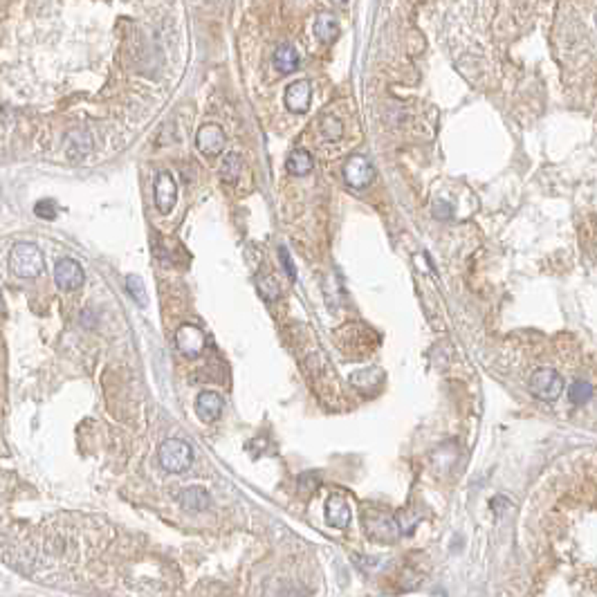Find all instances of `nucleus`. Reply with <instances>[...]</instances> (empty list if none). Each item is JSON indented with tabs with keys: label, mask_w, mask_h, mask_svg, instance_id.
<instances>
[{
	"label": "nucleus",
	"mask_w": 597,
	"mask_h": 597,
	"mask_svg": "<svg viewBox=\"0 0 597 597\" xmlns=\"http://www.w3.org/2000/svg\"><path fill=\"white\" fill-rule=\"evenodd\" d=\"M298 52L294 45L290 43H281L278 48L274 50V57H272V63L274 68L281 72V75H290V72H294L298 68Z\"/></svg>",
	"instance_id": "nucleus-15"
},
{
	"label": "nucleus",
	"mask_w": 597,
	"mask_h": 597,
	"mask_svg": "<svg viewBox=\"0 0 597 597\" xmlns=\"http://www.w3.org/2000/svg\"><path fill=\"white\" fill-rule=\"evenodd\" d=\"M243 173V158L238 155V153H229V155H225L222 160V167H220V178L222 182L227 184H236L238 178Z\"/></svg>",
	"instance_id": "nucleus-18"
},
{
	"label": "nucleus",
	"mask_w": 597,
	"mask_h": 597,
	"mask_svg": "<svg viewBox=\"0 0 597 597\" xmlns=\"http://www.w3.org/2000/svg\"><path fill=\"white\" fill-rule=\"evenodd\" d=\"M9 267L16 276L34 278L43 272V254L34 243H16L9 254Z\"/></svg>",
	"instance_id": "nucleus-2"
},
{
	"label": "nucleus",
	"mask_w": 597,
	"mask_h": 597,
	"mask_svg": "<svg viewBox=\"0 0 597 597\" xmlns=\"http://www.w3.org/2000/svg\"><path fill=\"white\" fill-rule=\"evenodd\" d=\"M595 395V386L591 382H584V379H577L571 386H568V397L575 402V404H586L591 402Z\"/></svg>",
	"instance_id": "nucleus-19"
},
{
	"label": "nucleus",
	"mask_w": 597,
	"mask_h": 597,
	"mask_svg": "<svg viewBox=\"0 0 597 597\" xmlns=\"http://www.w3.org/2000/svg\"><path fill=\"white\" fill-rule=\"evenodd\" d=\"M310 97H312V88H310V81L301 79V81H294V84L287 86L285 90V106L290 113H305L310 108Z\"/></svg>",
	"instance_id": "nucleus-10"
},
{
	"label": "nucleus",
	"mask_w": 597,
	"mask_h": 597,
	"mask_svg": "<svg viewBox=\"0 0 597 597\" xmlns=\"http://www.w3.org/2000/svg\"><path fill=\"white\" fill-rule=\"evenodd\" d=\"M451 205L447 202V200H438V202H433V216H436V218H442V220H447V218H451Z\"/></svg>",
	"instance_id": "nucleus-25"
},
{
	"label": "nucleus",
	"mask_w": 597,
	"mask_h": 597,
	"mask_svg": "<svg viewBox=\"0 0 597 597\" xmlns=\"http://www.w3.org/2000/svg\"><path fill=\"white\" fill-rule=\"evenodd\" d=\"M364 526H366V535L375 541H393L400 535L395 519L379 510L364 512Z\"/></svg>",
	"instance_id": "nucleus-4"
},
{
	"label": "nucleus",
	"mask_w": 597,
	"mask_h": 597,
	"mask_svg": "<svg viewBox=\"0 0 597 597\" xmlns=\"http://www.w3.org/2000/svg\"><path fill=\"white\" fill-rule=\"evenodd\" d=\"M196 413L205 422H214L222 413V397L214 391H202L196 400Z\"/></svg>",
	"instance_id": "nucleus-11"
},
{
	"label": "nucleus",
	"mask_w": 597,
	"mask_h": 597,
	"mask_svg": "<svg viewBox=\"0 0 597 597\" xmlns=\"http://www.w3.org/2000/svg\"><path fill=\"white\" fill-rule=\"evenodd\" d=\"M36 214L41 216V218H54V214H57V207H54L52 200H43L36 205Z\"/></svg>",
	"instance_id": "nucleus-26"
},
{
	"label": "nucleus",
	"mask_w": 597,
	"mask_h": 597,
	"mask_svg": "<svg viewBox=\"0 0 597 597\" xmlns=\"http://www.w3.org/2000/svg\"><path fill=\"white\" fill-rule=\"evenodd\" d=\"M196 144L202 155L216 158V155H220L225 149V133L218 124H205L200 126V131L196 135Z\"/></svg>",
	"instance_id": "nucleus-8"
},
{
	"label": "nucleus",
	"mask_w": 597,
	"mask_h": 597,
	"mask_svg": "<svg viewBox=\"0 0 597 597\" xmlns=\"http://www.w3.org/2000/svg\"><path fill=\"white\" fill-rule=\"evenodd\" d=\"M278 258H281V265H283V269H285L287 278H290V281H294V278H296V267H294V263H292L290 252H287L285 247H278Z\"/></svg>",
	"instance_id": "nucleus-24"
},
{
	"label": "nucleus",
	"mask_w": 597,
	"mask_h": 597,
	"mask_svg": "<svg viewBox=\"0 0 597 597\" xmlns=\"http://www.w3.org/2000/svg\"><path fill=\"white\" fill-rule=\"evenodd\" d=\"M325 521L339 530H343L350 523V505L343 496H330L328 499V503H325Z\"/></svg>",
	"instance_id": "nucleus-12"
},
{
	"label": "nucleus",
	"mask_w": 597,
	"mask_h": 597,
	"mask_svg": "<svg viewBox=\"0 0 597 597\" xmlns=\"http://www.w3.org/2000/svg\"><path fill=\"white\" fill-rule=\"evenodd\" d=\"M256 287H258V292H260V296L265 298V301H276V298L281 296V287H278L276 278L269 276V274L258 276L256 278Z\"/></svg>",
	"instance_id": "nucleus-20"
},
{
	"label": "nucleus",
	"mask_w": 597,
	"mask_h": 597,
	"mask_svg": "<svg viewBox=\"0 0 597 597\" xmlns=\"http://www.w3.org/2000/svg\"><path fill=\"white\" fill-rule=\"evenodd\" d=\"M285 169H287V173L296 176V178H303L307 173H312L314 160L310 155V151H307V149H294L290 153V158H287V162H285Z\"/></svg>",
	"instance_id": "nucleus-16"
},
{
	"label": "nucleus",
	"mask_w": 597,
	"mask_h": 597,
	"mask_svg": "<svg viewBox=\"0 0 597 597\" xmlns=\"http://www.w3.org/2000/svg\"><path fill=\"white\" fill-rule=\"evenodd\" d=\"M126 287H129V292H131V296L135 298V303L138 305H146L149 303V296H146V287H144V281L140 276H135V274H131L129 278H126Z\"/></svg>",
	"instance_id": "nucleus-22"
},
{
	"label": "nucleus",
	"mask_w": 597,
	"mask_h": 597,
	"mask_svg": "<svg viewBox=\"0 0 597 597\" xmlns=\"http://www.w3.org/2000/svg\"><path fill=\"white\" fill-rule=\"evenodd\" d=\"M176 200H178L176 180L164 171V173L155 178V207L160 209V214H171V209L176 207Z\"/></svg>",
	"instance_id": "nucleus-9"
},
{
	"label": "nucleus",
	"mask_w": 597,
	"mask_h": 597,
	"mask_svg": "<svg viewBox=\"0 0 597 597\" xmlns=\"http://www.w3.org/2000/svg\"><path fill=\"white\" fill-rule=\"evenodd\" d=\"M90 151H93V135H90L86 129H77L68 138V144H66L68 158L70 160H84Z\"/></svg>",
	"instance_id": "nucleus-14"
},
{
	"label": "nucleus",
	"mask_w": 597,
	"mask_h": 597,
	"mask_svg": "<svg viewBox=\"0 0 597 597\" xmlns=\"http://www.w3.org/2000/svg\"><path fill=\"white\" fill-rule=\"evenodd\" d=\"M319 131H321L325 142H337V140H341V135H343V126H341V122L337 120V117H323L321 124H319Z\"/></svg>",
	"instance_id": "nucleus-21"
},
{
	"label": "nucleus",
	"mask_w": 597,
	"mask_h": 597,
	"mask_svg": "<svg viewBox=\"0 0 597 597\" xmlns=\"http://www.w3.org/2000/svg\"><path fill=\"white\" fill-rule=\"evenodd\" d=\"M84 267H81L75 258H61L57 267H54V283H57L61 290H77V287L84 285Z\"/></svg>",
	"instance_id": "nucleus-7"
},
{
	"label": "nucleus",
	"mask_w": 597,
	"mask_h": 597,
	"mask_svg": "<svg viewBox=\"0 0 597 597\" xmlns=\"http://www.w3.org/2000/svg\"><path fill=\"white\" fill-rule=\"evenodd\" d=\"M178 503L182 505L184 510H191V512H202L211 505V496L205 487H184L182 492L178 494Z\"/></svg>",
	"instance_id": "nucleus-13"
},
{
	"label": "nucleus",
	"mask_w": 597,
	"mask_h": 597,
	"mask_svg": "<svg viewBox=\"0 0 597 597\" xmlns=\"http://www.w3.org/2000/svg\"><path fill=\"white\" fill-rule=\"evenodd\" d=\"M160 465L171 474H182L187 472L193 463V449L189 442L180 440V438H169L160 445L158 451Z\"/></svg>",
	"instance_id": "nucleus-1"
},
{
	"label": "nucleus",
	"mask_w": 597,
	"mask_h": 597,
	"mask_svg": "<svg viewBox=\"0 0 597 597\" xmlns=\"http://www.w3.org/2000/svg\"><path fill=\"white\" fill-rule=\"evenodd\" d=\"M334 3H346V0H334Z\"/></svg>",
	"instance_id": "nucleus-27"
},
{
	"label": "nucleus",
	"mask_w": 597,
	"mask_h": 597,
	"mask_svg": "<svg viewBox=\"0 0 597 597\" xmlns=\"http://www.w3.org/2000/svg\"><path fill=\"white\" fill-rule=\"evenodd\" d=\"M339 34V23L332 14H319L314 21V36L321 43H332Z\"/></svg>",
	"instance_id": "nucleus-17"
},
{
	"label": "nucleus",
	"mask_w": 597,
	"mask_h": 597,
	"mask_svg": "<svg viewBox=\"0 0 597 597\" xmlns=\"http://www.w3.org/2000/svg\"><path fill=\"white\" fill-rule=\"evenodd\" d=\"M343 178L352 189H364L373 182L375 169L364 155H352L346 164H343Z\"/></svg>",
	"instance_id": "nucleus-6"
},
{
	"label": "nucleus",
	"mask_w": 597,
	"mask_h": 597,
	"mask_svg": "<svg viewBox=\"0 0 597 597\" xmlns=\"http://www.w3.org/2000/svg\"><path fill=\"white\" fill-rule=\"evenodd\" d=\"M530 393L544 402H555L564 393V377L555 368H537L530 377Z\"/></svg>",
	"instance_id": "nucleus-3"
},
{
	"label": "nucleus",
	"mask_w": 597,
	"mask_h": 597,
	"mask_svg": "<svg viewBox=\"0 0 597 597\" xmlns=\"http://www.w3.org/2000/svg\"><path fill=\"white\" fill-rule=\"evenodd\" d=\"M176 346L184 357L196 359V357L202 355V350L207 346V337L198 325L184 323V325H180L178 332H176Z\"/></svg>",
	"instance_id": "nucleus-5"
},
{
	"label": "nucleus",
	"mask_w": 597,
	"mask_h": 597,
	"mask_svg": "<svg viewBox=\"0 0 597 597\" xmlns=\"http://www.w3.org/2000/svg\"><path fill=\"white\" fill-rule=\"evenodd\" d=\"M319 483H321L319 476H316L314 472H305V474L298 476V490H301L303 494L316 490V487H319Z\"/></svg>",
	"instance_id": "nucleus-23"
}]
</instances>
